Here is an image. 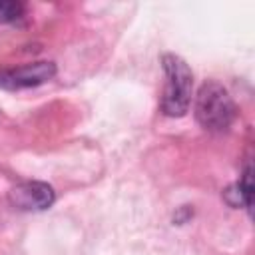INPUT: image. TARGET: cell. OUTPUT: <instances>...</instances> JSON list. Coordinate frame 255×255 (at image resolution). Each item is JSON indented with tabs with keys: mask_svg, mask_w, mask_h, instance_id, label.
<instances>
[{
	"mask_svg": "<svg viewBox=\"0 0 255 255\" xmlns=\"http://www.w3.org/2000/svg\"><path fill=\"white\" fill-rule=\"evenodd\" d=\"M237 187H239V193H241V197H243V205H245L247 209H251V205H253V185H251V165H247V167H245V171H243V177H241V181L237 183Z\"/></svg>",
	"mask_w": 255,
	"mask_h": 255,
	"instance_id": "cell-6",
	"label": "cell"
},
{
	"mask_svg": "<svg viewBox=\"0 0 255 255\" xmlns=\"http://www.w3.org/2000/svg\"><path fill=\"white\" fill-rule=\"evenodd\" d=\"M24 12V6L20 2H14V0H0V24H8V22H14L22 16Z\"/></svg>",
	"mask_w": 255,
	"mask_h": 255,
	"instance_id": "cell-5",
	"label": "cell"
},
{
	"mask_svg": "<svg viewBox=\"0 0 255 255\" xmlns=\"http://www.w3.org/2000/svg\"><path fill=\"white\" fill-rule=\"evenodd\" d=\"M161 66L165 72V88L161 98V110L165 116L179 118L189 110L191 90H193V74L185 60L175 54H163Z\"/></svg>",
	"mask_w": 255,
	"mask_h": 255,
	"instance_id": "cell-2",
	"label": "cell"
},
{
	"mask_svg": "<svg viewBox=\"0 0 255 255\" xmlns=\"http://www.w3.org/2000/svg\"><path fill=\"white\" fill-rule=\"evenodd\" d=\"M54 189L44 181H22L8 193L12 207L20 211H44L54 203Z\"/></svg>",
	"mask_w": 255,
	"mask_h": 255,
	"instance_id": "cell-4",
	"label": "cell"
},
{
	"mask_svg": "<svg viewBox=\"0 0 255 255\" xmlns=\"http://www.w3.org/2000/svg\"><path fill=\"white\" fill-rule=\"evenodd\" d=\"M195 118L207 131H225L235 120V104L219 82H205L195 96Z\"/></svg>",
	"mask_w": 255,
	"mask_h": 255,
	"instance_id": "cell-1",
	"label": "cell"
},
{
	"mask_svg": "<svg viewBox=\"0 0 255 255\" xmlns=\"http://www.w3.org/2000/svg\"><path fill=\"white\" fill-rule=\"evenodd\" d=\"M54 76H56V66L52 62H34L12 70H0V88L10 92L34 88L52 80Z\"/></svg>",
	"mask_w": 255,
	"mask_h": 255,
	"instance_id": "cell-3",
	"label": "cell"
}]
</instances>
